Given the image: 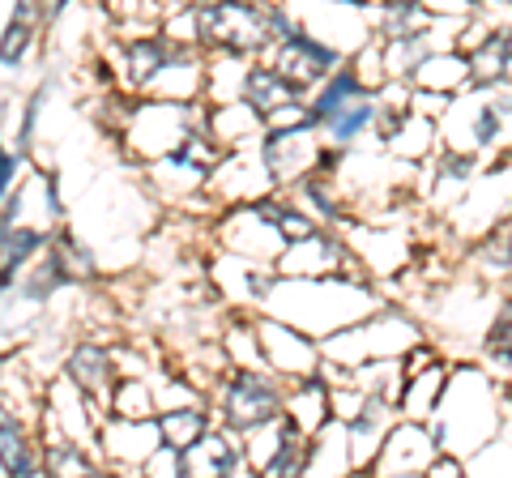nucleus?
Listing matches in <instances>:
<instances>
[{
	"instance_id": "6e6552de",
	"label": "nucleus",
	"mask_w": 512,
	"mask_h": 478,
	"mask_svg": "<svg viewBox=\"0 0 512 478\" xmlns=\"http://www.w3.org/2000/svg\"><path fill=\"white\" fill-rule=\"evenodd\" d=\"M154 427H158V444L171 453H188L197 440H205L214 432V414L205 402H192V406H163L154 414Z\"/></svg>"
},
{
	"instance_id": "9b49d317",
	"label": "nucleus",
	"mask_w": 512,
	"mask_h": 478,
	"mask_svg": "<svg viewBox=\"0 0 512 478\" xmlns=\"http://www.w3.org/2000/svg\"><path fill=\"white\" fill-rule=\"evenodd\" d=\"M483 274H512V218H500L495 227L470 248Z\"/></svg>"
},
{
	"instance_id": "dca6fc26",
	"label": "nucleus",
	"mask_w": 512,
	"mask_h": 478,
	"mask_svg": "<svg viewBox=\"0 0 512 478\" xmlns=\"http://www.w3.org/2000/svg\"><path fill=\"white\" fill-rule=\"evenodd\" d=\"M82 478H111V466H94V470L82 474Z\"/></svg>"
},
{
	"instance_id": "39448f33",
	"label": "nucleus",
	"mask_w": 512,
	"mask_h": 478,
	"mask_svg": "<svg viewBox=\"0 0 512 478\" xmlns=\"http://www.w3.org/2000/svg\"><path fill=\"white\" fill-rule=\"evenodd\" d=\"M0 478H47L43 436L22 406L0 402Z\"/></svg>"
},
{
	"instance_id": "f3484780",
	"label": "nucleus",
	"mask_w": 512,
	"mask_h": 478,
	"mask_svg": "<svg viewBox=\"0 0 512 478\" xmlns=\"http://www.w3.org/2000/svg\"><path fill=\"white\" fill-rule=\"evenodd\" d=\"M5 368H9V355H0V385H5Z\"/></svg>"
},
{
	"instance_id": "ddd939ff",
	"label": "nucleus",
	"mask_w": 512,
	"mask_h": 478,
	"mask_svg": "<svg viewBox=\"0 0 512 478\" xmlns=\"http://www.w3.org/2000/svg\"><path fill=\"white\" fill-rule=\"evenodd\" d=\"M483 355L495 368H512V295L491 316V325L483 333Z\"/></svg>"
},
{
	"instance_id": "20e7f679",
	"label": "nucleus",
	"mask_w": 512,
	"mask_h": 478,
	"mask_svg": "<svg viewBox=\"0 0 512 478\" xmlns=\"http://www.w3.org/2000/svg\"><path fill=\"white\" fill-rule=\"evenodd\" d=\"M116 368H120V355L99 338H77L69 346V355H64V363H60L64 385H69L73 393H82L86 402L94 410H103V414L111 406V393H116V385H120Z\"/></svg>"
},
{
	"instance_id": "f257e3e1",
	"label": "nucleus",
	"mask_w": 512,
	"mask_h": 478,
	"mask_svg": "<svg viewBox=\"0 0 512 478\" xmlns=\"http://www.w3.org/2000/svg\"><path fill=\"white\" fill-rule=\"evenodd\" d=\"M205 406L214 414V427L231 432L239 440H248L256 432L282 423L286 414V380L274 376L269 368H252V363H235L218 380Z\"/></svg>"
},
{
	"instance_id": "f03ea898",
	"label": "nucleus",
	"mask_w": 512,
	"mask_h": 478,
	"mask_svg": "<svg viewBox=\"0 0 512 478\" xmlns=\"http://www.w3.org/2000/svg\"><path fill=\"white\" fill-rule=\"evenodd\" d=\"M197 56H201L197 47L171 39L163 26L133 30V35H124L116 43V69H120L116 82L128 94H158L167 82V73L184 69L188 60H197Z\"/></svg>"
},
{
	"instance_id": "4468645a",
	"label": "nucleus",
	"mask_w": 512,
	"mask_h": 478,
	"mask_svg": "<svg viewBox=\"0 0 512 478\" xmlns=\"http://www.w3.org/2000/svg\"><path fill=\"white\" fill-rule=\"evenodd\" d=\"M22 171H26V154H18L13 146H5V141H0V205H5V201L13 197V188L26 180Z\"/></svg>"
},
{
	"instance_id": "7ed1b4c3",
	"label": "nucleus",
	"mask_w": 512,
	"mask_h": 478,
	"mask_svg": "<svg viewBox=\"0 0 512 478\" xmlns=\"http://www.w3.org/2000/svg\"><path fill=\"white\" fill-rule=\"evenodd\" d=\"M269 65H274L286 82H291L303 99H312V94L329 82L333 73H338L342 65H346V52L338 43H329V39H316V35H308L303 26H295L286 39H278L274 47H269Z\"/></svg>"
},
{
	"instance_id": "1a4fd4ad",
	"label": "nucleus",
	"mask_w": 512,
	"mask_h": 478,
	"mask_svg": "<svg viewBox=\"0 0 512 478\" xmlns=\"http://www.w3.org/2000/svg\"><path fill=\"white\" fill-rule=\"evenodd\" d=\"M60 18V9H43V5H18L9 13L5 30H0V65L5 69H22L30 52L39 43V26Z\"/></svg>"
},
{
	"instance_id": "9d476101",
	"label": "nucleus",
	"mask_w": 512,
	"mask_h": 478,
	"mask_svg": "<svg viewBox=\"0 0 512 478\" xmlns=\"http://www.w3.org/2000/svg\"><path fill=\"white\" fill-rule=\"evenodd\" d=\"M94 466H103L90 453V444L69 440V436H43V474L47 478H82Z\"/></svg>"
},
{
	"instance_id": "2eb2a0df",
	"label": "nucleus",
	"mask_w": 512,
	"mask_h": 478,
	"mask_svg": "<svg viewBox=\"0 0 512 478\" xmlns=\"http://www.w3.org/2000/svg\"><path fill=\"white\" fill-rule=\"evenodd\" d=\"M423 478H466V461L453 457V453H440V457L423 470Z\"/></svg>"
},
{
	"instance_id": "423d86ee",
	"label": "nucleus",
	"mask_w": 512,
	"mask_h": 478,
	"mask_svg": "<svg viewBox=\"0 0 512 478\" xmlns=\"http://www.w3.org/2000/svg\"><path fill=\"white\" fill-rule=\"evenodd\" d=\"M248 457L244 440L214 427L205 440H197L188 453H180V478H244Z\"/></svg>"
},
{
	"instance_id": "f8f14e48",
	"label": "nucleus",
	"mask_w": 512,
	"mask_h": 478,
	"mask_svg": "<svg viewBox=\"0 0 512 478\" xmlns=\"http://www.w3.org/2000/svg\"><path fill=\"white\" fill-rule=\"evenodd\" d=\"M52 257L60 261V269L69 274L73 286H86V282L99 278V261H94V252H90L77 235H69V231H56V239H52Z\"/></svg>"
},
{
	"instance_id": "0eeeda50",
	"label": "nucleus",
	"mask_w": 512,
	"mask_h": 478,
	"mask_svg": "<svg viewBox=\"0 0 512 478\" xmlns=\"http://www.w3.org/2000/svg\"><path fill=\"white\" fill-rule=\"evenodd\" d=\"M461 56H466V69H470V90L478 94L504 90L512 77V30H487Z\"/></svg>"
}]
</instances>
